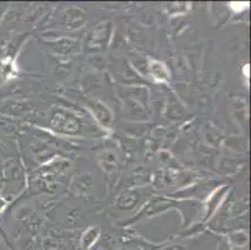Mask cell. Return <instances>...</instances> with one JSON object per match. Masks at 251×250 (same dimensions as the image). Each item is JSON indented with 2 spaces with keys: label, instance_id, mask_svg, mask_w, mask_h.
<instances>
[{
  "label": "cell",
  "instance_id": "2",
  "mask_svg": "<svg viewBox=\"0 0 251 250\" xmlns=\"http://www.w3.org/2000/svg\"><path fill=\"white\" fill-rule=\"evenodd\" d=\"M17 75V66L10 58L0 59V86Z\"/></svg>",
  "mask_w": 251,
  "mask_h": 250
},
{
  "label": "cell",
  "instance_id": "9",
  "mask_svg": "<svg viewBox=\"0 0 251 250\" xmlns=\"http://www.w3.org/2000/svg\"><path fill=\"white\" fill-rule=\"evenodd\" d=\"M3 183H4V175H3V170H0V189L3 188Z\"/></svg>",
  "mask_w": 251,
  "mask_h": 250
},
{
  "label": "cell",
  "instance_id": "3",
  "mask_svg": "<svg viewBox=\"0 0 251 250\" xmlns=\"http://www.w3.org/2000/svg\"><path fill=\"white\" fill-rule=\"evenodd\" d=\"M100 238V229L95 228V226H91L88 228L83 233L80 238V245L84 250H89L97 244V242Z\"/></svg>",
  "mask_w": 251,
  "mask_h": 250
},
{
  "label": "cell",
  "instance_id": "8",
  "mask_svg": "<svg viewBox=\"0 0 251 250\" xmlns=\"http://www.w3.org/2000/svg\"><path fill=\"white\" fill-rule=\"evenodd\" d=\"M5 151H6L5 144L1 143V141H0V157H1V155L5 154Z\"/></svg>",
  "mask_w": 251,
  "mask_h": 250
},
{
  "label": "cell",
  "instance_id": "1",
  "mask_svg": "<svg viewBox=\"0 0 251 250\" xmlns=\"http://www.w3.org/2000/svg\"><path fill=\"white\" fill-rule=\"evenodd\" d=\"M148 70H149V74L155 82L157 83H168L170 80V70L168 69V66L164 63L159 60H154V59H150L149 64H148Z\"/></svg>",
  "mask_w": 251,
  "mask_h": 250
},
{
  "label": "cell",
  "instance_id": "6",
  "mask_svg": "<svg viewBox=\"0 0 251 250\" xmlns=\"http://www.w3.org/2000/svg\"><path fill=\"white\" fill-rule=\"evenodd\" d=\"M248 234L245 231H235L231 234V242L234 245L237 247H245L248 244Z\"/></svg>",
  "mask_w": 251,
  "mask_h": 250
},
{
  "label": "cell",
  "instance_id": "7",
  "mask_svg": "<svg viewBox=\"0 0 251 250\" xmlns=\"http://www.w3.org/2000/svg\"><path fill=\"white\" fill-rule=\"evenodd\" d=\"M6 206H8V199L0 194V215L3 214L4 210L6 209Z\"/></svg>",
  "mask_w": 251,
  "mask_h": 250
},
{
  "label": "cell",
  "instance_id": "5",
  "mask_svg": "<svg viewBox=\"0 0 251 250\" xmlns=\"http://www.w3.org/2000/svg\"><path fill=\"white\" fill-rule=\"evenodd\" d=\"M94 113L97 115L98 120L104 125H109L111 121V113L108 108L105 107L101 103H95L94 104Z\"/></svg>",
  "mask_w": 251,
  "mask_h": 250
},
{
  "label": "cell",
  "instance_id": "4",
  "mask_svg": "<svg viewBox=\"0 0 251 250\" xmlns=\"http://www.w3.org/2000/svg\"><path fill=\"white\" fill-rule=\"evenodd\" d=\"M77 45L79 44L75 40H73V39H60V40H56L52 47L60 54L67 55L73 52H76Z\"/></svg>",
  "mask_w": 251,
  "mask_h": 250
}]
</instances>
